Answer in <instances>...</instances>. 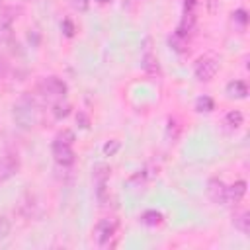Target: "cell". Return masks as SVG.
I'll return each instance as SVG.
<instances>
[{"label": "cell", "mask_w": 250, "mask_h": 250, "mask_svg": "<svg viewBox=\"0 0 250 250\" xmlns=\"http://www.w3.org/2000/svg\"><path fill=\"white\" fill-rule=\"evenodd\" d=\"M12 119L20 129H31L37 121V104L31 94H21L12 105Z\"/></svg>", "instance_id": "cell-1"}, {"label": "cell", "mask_w": 250, "mask_h": 250, "mask_svg": "<svg viewBox=\"0 0 250 250\" xmlns=\"http://www.w3.org/2000/svg\"><path fill=\"white\" fill-rule=\"evenodd\" d=\"M109 166L107 164H96L92 170V180H94V191H96V199L105 205L107 201V182H109Z\"/></svg>", "instance_id": "cell-2"}, {"label": "cell", "mask_w": 250, "mask_h": 250, "mask_svg": "<svg viewBox=\"0 0 250 250\" xmlns=\"http://www.w3.org/2000/svg\"><path fill=\"white\" fill-rule=\"evenodd\" d=\"M37 90H39L45 98H59V100H62V98L66 96V92H68V86H66V82H64L62 78H59V76H45V78L39 80Z\"/></svg>", "instance_id": "cell-3"}, {"label": "cell", "mask_w": 250, "mask_h": 250, "mask_svg": "<svg viewBox=\"0 0 250 250\" xmlns=\"http://www.w3.org/2000/svg\"><path fill=\"white\" fill-rule=\"evenodd\" d=\"M217 70H219V62H217V59H213V57H201V59L195 62V68H193L195 78L201 80V82H209L211 78H215Z\"/></svg>", "instance_id": "cell-4"}, {"label": "cell", "mask_w": 250, "mask_h": 250, "mask_svg": "<svg viewBox=\"0 0 250 250\" xmlns=\"http://www.w3.org/2000/svg\"><path fill=\"white\" fill-rule=\"evenodd\" d=\"M20 170V158L14 152H4L0 154V182L10 180L12 176H16Z\"/></svg>", "instance_id": "cell-5"}, {"label": "cell", "mask_w": 250, "mask_h": 250, "mask_svg": "<svg viewBox=\"0 0 250 250\" xmlns=\"http://www.w3.org/2000/svg\"><path fill=\"white\" fill-rule=\"evenodd\" d=\"M115 223L111 221V219H100L98 223H96V227H94V238H96V242L100 244V246H105L111 238H113V234H115Z\"/></svg>", "instance_id": "cell-6"}, {"label": "cell", "mask_w": 250, "mask_h": 250, "mask_svg": "<svg viewBox=\"0 0 250 250\" xmlns=\"http://www.w3.org/2000/svg\"><path fill=\"white\" fill-rule=\"evenodd\" d=\"M53 156H55V162L61 164V166H70L74 162V150L70 145H62V143H57L53 141Z\"/></svg>", "instance_id": "cell-7"}, {"label": "cell", "mask_w": 250, "mask_h": 250, "mask_svg": "<svg viewBox=\"0 0 250 250\" xmlns=\"http://www.w3.org/2000/svg\"><path fill=\"white\" fill-rule=\"evenodd\" d=\"M207 195L213 203H227V184L221 178H211L207 182Z\"/></svg>", "instance_id": "cell-8"}, {"label": "cell", "mask_w": 250, "mask_h": 250, "mask_svg": "<svg viewBox=\"0 0 250 250\" xmlns=\"http://www.w3.org/2000/svg\"><path fill=\"white\" fill-rule=\"evenodd\" d=\"M246 195V182L236 180L232 186H227V203H240L242 197Z\"/></svg>", "instance_id": "cell-9"}, {"label": "cell", "mask_w": 250, "mask_h": 250, "mask_svg": "<svg viewBox=\"0 0 250 250\" xmlns=\"http://www.w3.org/2000/svg\"><path fill=\"white\" fill-rule=\"evenodd\" d=\"M141 66H143V70H145L148 76H158V74H160L158 59H156V55H152L148 49L145 51V55H143V59H141Z\"/></svg>", "instance_id": "cell-10"}, {"label": "cell", "mask_w": 250, "mask_h": 250, "mask_svg": "<svg viewBox=\"0 0 250 250\" xmlns=\"http://www.w3.org/2000/svg\"><path fill=\"white\" fill-rule=\"evenodd\" d=\"M20 213L25 217V219H35V217H39V203L35 201V197L33 195H27V197H23L21 199V203H20Z\"/></svg>", "instance_id": "cell-11"}, {"label": "cell", "mask_w": 250, "mask_h": 250, "mask_svg": "<svg viewBox=\"0 0 250 250\" xmlns=\"http://www.w3.org/2000/svg\"><path fill=\"white\" fill-rule=\"evenodd\" d=\"M227 96L229 98H236V100H244L248 96V86L244 80H230L227 84Z\"/></svg>", "instance_id": "cell-12"}, {"label": "cell", "mask_w": 250, "mask_h": 250, "mask_svg": "<svg viewBox=\"0 0 250 250\" xmlns=\"http://www.w3.org/2000/svg\"><path fill=\"white\" fill-rule=\"evenodd\" d=\"M242 123H244V115H242V111H238V109H230V111H227V115L223 117V125H225L227 131H234V129H238Z\"/></svg>", "instance_id": "cell-13"}, {"label": "cell", "mask_w": 250, "mask_h": 250, "mask_svg": "<svg viewBox=\"0 0 250 250\" xmlns=\"http://www.w3.org/2000/svg\"><path fill=\"white\" fill-rule=\"evenodd\" d=\"M232 225H234V229H238L242 234H248V232H250V215H248V211L242 209V211L234 213Z\"/></svg>", "instance_id": "cell-14"}, {"label": "cell", "mask_w": 250, "mask_h": 250, "mask_svg": "<svg viewBox=\"0 0 250 250\" xmlns=\"http://www.w3.org/2000/svg\"><path fill=\"white\" fill-rule=\"evenodd\" d=\"M195 21H197V18H195L193 12H184L182 21H180V25H178L176 31L178 33H184V35H189L193 31V27H195Z\"/></svg>", "instance_id": "cell-15"}, {"label": "cell", "mask_w": 250, "mask_h": 250, "mask_svg": "<svg viewBox=\"0 0 250 250\" xmlns=\"http://www.w3.org/2000/svg\"><path fill=\"white\" fill-rule=\"evenodd\" d=\"M188 41H189V35H184V33H178V31H174V33L170 35V39H168L170 47H172L176 53H184L186 47H188Z\"/></svg>", "instance_id": "cell-16"}, {"label": "cell", "mask_w": 250, "mask_h": 250, "mask_svg": "<svg viewBox=\"0 0 250 250\" xmlns=\"http://www.w3.org/2000/svg\"><path fill=\"white\" fill-rule=\"evenodd\" d=\"M148 176H150L148 170H145V168H143V170H137V172L127 180V186H129L131 189H139V188H143V186L146 184Z\"/></svg>", "instance_id": "cell-17"}, {"label": "cell", "mask_w": 250, "mask_h": 250, "mask_svg": "<svg viewBox=\"0 0 250 250\" xmlns=\"http://www.w3.org/2000/svg\"><path fill=\"white\" fill-rule=\"evenodd\" d=\"M139 221H141L143 225H146V227H156V225L162 223V213H158L156 209H148V211H145V213L139 217Z\"/></svg>", "instance_id": "cell-18"}, {"label": "cell", "mask_w": 250, "mask_h": 250, "mask_svg": "<svg viewBox=\"0 0 250 250\" xmlns=\"http://www.w3.org/2000/svg\"><path fill=\"white\" fill-rule=\"evenodd\" d=\"M14 41L12 21H0V45H10Z\"/></svg>", "instance_id": "cell-19"}, {"label": "cell", "mask_w": 250, "mask_h": 250, "mask_svg": "<svg viewBox=\"0 0 250 250\" xmlns=\"http://www.w3.org/2000/svg\"><path fill=\"white\" fill-rule=\"evenodd\" d=\"M51 113H53V117H55V119H64V117L70 113V104H68V102L59 100V102H55V104H53Z\"/></svg>", "instance_id": "cell-20"}, {"label": "cell", "mask_w": 250, "mask_h": 250, "mask_svg": "<svg viewBox=\"0 0 250 250\" xmlns=\"http://www.w3.org/2000/svg\"><path fill=\"white\" fill-rule=\"evenodd\" d=\"M195 109H197L199 113H209V111H213V109H215L213 98H209V96H199V98L195 100Z\"/></svg>", "instance_id": "cell-21"}, {"label": "cell", "mask_w": 250, "mask_h": 250, "mask_svg": "<svg viewBox=\"0 0 250 250\" xmlns=\"http://www.w3.org/2000/svg\"><path fill=\"white\" fill-rule=\"evenodd\" d=\"M180 131H182V127H180L178 119H176V117H168V123H166V137H168L170 141H176V139L180 137Z\"/></svg>", "instance_id": "cell-22"}, {"label": "cell", "mask_w": 250, "mask_h": 250, "mask_svg": "<svg viewBox=\"0 0 250 250\" xmlns=\"http://www.w3.org/2000/svg\"><path fill=\"white\" fill-rule=\"evenodd\" d=\"M232 23H236L240 29L246 27V23H248V14H246L244 8H238V10L232 12Z\"/></svg>", "instance_id": "cell-23"}, {"label": "cell", "mask_w": 250, "mask_h": 250, "mask_svg": "<svg viewBox=\"0 0 250 250\" xmlns=\"http://www.w3.org/2000/svg\"><path fill=\"white\" fill-rule=\"evenodd\" d=\"M119 148H121V143H119L117 139H111V141H105V143H104L102 152H104L105 156H113V154H115Z\"/></svg>", "instance_id": "cell-24"}, {"label": "cell", "mask_w": 250, "mask_h": 250, "mask_svg": "<svg viewBox=\"0 0 250 250\" xmlns=\"http://www.w3.org/2000/svg\"><path fill=\"white\" fill-rule=\"evenodd\" d=\"M55 141H57V143H62V145H70V146H72V143H74V133H72L70 129H62V131H59V133H57Z\"/></svg>", "instance_id": "cell-25"}, {"label": "cell", "mask_w": 250, "mask_h": 250, "mask_svg": "<svg viewBox=\"0 0 250 250\" xmlns=\"http://www.w3.org/2000/svg\"><path fill=\"white\" fill-rule=\"evenodd\" d=\"M10 230H12V223H10V219L4 217V215H0V238H6V236L10 234Z\"/></svg>", "instance_id": "cell-26"}, {"label": "cell", "mask_w": 250, "mask_h": 250, "mask_svg": "<svg viewBox=\"0 0 250 250\" xmlns=\"http://www.w3.org/2000/svg\"><path fill=\"white\" fill-rule=\"evenodd\" d=\"M61 29H62V33H64L66 37H72V35H74V31H76V29H74V23H72V20H70V18H64V20H62Z\"/></svg>", "instance_id": "cell-27"}, {"label": "cell", "mask_w": 250, "mask_h": 250, "mask_svg": "<svg viewBox=\"0 0 250 250\" xmlns=\"http://www.w3.org/2000/svg\"><path fill=\"white\" fill-rule=\"evenodd\" d=\"M76 123H78L80 129H88V127H90V117H88L84 111H78V115H76Z\"/></svg>", "instance_id": "cell-28"}, {"label": "cell", "mask_w": 250, "mask_h": 250, "mask_svg": "<svg viewBox=\"0 0 250 250\" xmlns=\"http://www.w3.org/2000/svg\"><path fill=\"white\" fill-rule=\"evenodd\" d=\"M70 4H72V8H74V10H78V12H84V10H88V6H90V0H70Z\"/></svg>", "instance_id": "cell-29"}, {"label": "cell", "mask_w": 250, "mask_h": 250, "mask_svg": "<svg viewBox=\"0 0 250 250\" xmlns=\"http://www.w3.org/2000/svg\"><path fill=\"white\" fill-rule=\"evenodd\" d=\"M8 74V61L4 57H0V78H4Z\"/></svg>", "instance_id": "cell-30"}, {"label": "cell", "mask_w": 250, "mask_h": 250, "mask_svg": "<svg viewBox=\"0 0 250 250\" xmlns=\"http://www.w3.org/2000/svg\"><path fill=\"white\" fill-rule=\"evenodd\" d=\"M197 0H184V12H193Z\"/></svg>", "instance_id": "cell-31"}, {"label": "cell", "mask_w": 250, "mask_h": 250, "mask_svg": "<svg viewBox=\"0 0 250 250\" xmlns=\"http://www.w3.org/2000/svg\"><path fill=\"white\" fill-rule=\"evenodd\" d=\"M96 2H98V4H107L109 0H96Z\"/></svg>", "instance_id": "cell-32"}]
</instances>
